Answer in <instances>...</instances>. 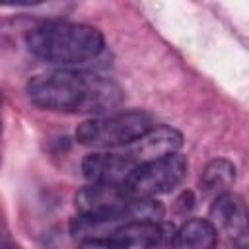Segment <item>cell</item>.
<instances>
[{
	"label": "cell",
	"mask_w": 249,
	"mask_h": 249,
	"mask_svg": "<svg viewBox=\"0 0 249 249\" xmlns=\"http://www.w3.org/2000/svg\"><path fill=\"white\" fill-rule=\"evenodd\" d=\"M78 214L109 218L117 222H132L134 196H130L121 185L89 183L74 196Z\"/></svg>",
	"instance_id": "obj_5"
},
{
	"label": "cell",
	"mask_w": 249,
	"mask_h": 249,
	"mask_svg": "<svg viewBox=\"0 0 249 249\" xmlns=\"http://www.w3.org/2000/svg\"><path fill=\"white\" fill-rule=\"evenodd\" d=\"M169 237L161 222H124L111 235L117 249H158Z\"/></svg>",
	"instance_id": "obj_8"
},
{
	"label": "cell",
	"mask_w": 249,
	"mask_h": 249,
	"mask_svg": "<svg viewBox=\"0 0 249 249\" xmlns=\"http://www.w3.org/2000/svg\"><path fill=\"white\" fill-rule=\"evenodd\" d=\"M208 222L222 231L231 233L233 237L245 235V224H247V210L245 202L235 193H222L214 198L210 210H208Z\"/></svg>",
	"instance_id": "obj_9"
},
{
	"label": "cell",
	"mask_w": 249,
	"mask_h": 249,
	"mask_svg": "<svg viewBox=\"0 0 249 249\" xmlns=\"http://www.w3.org/2000/svg\"><path fill=\"white\" fill-rule=\"evenodd\" d=\"M235 181V165L224 158H216L206 163L202 175H200V185L206 193H216L222 195L226 193Z\"/></svg>",
	"instance_id": "obj_11"
},
{
	"label": "cell",
	"mask_w": 249,
	"mask_h": 249,
	"mask_svg": "<svg viewBox=\"0 0 249 249\" xmlns=\"http://www.w3.org/2000/svg\"><path fill=\"white\" fill-rule=\"evenodd\" d=\"M25 89L33 105L70 115H105L124 99L123 88L111 78L68 68L37 74Z\"/></svg>",
	"instance_id": "obj_1"
},
{
	"label": "cell",
	"mask_w": 249,
	"mask_h": 249,
	"mask_svg": "<svg viewBox=\"0 0 249 249\" xmlns=\"http://www.w3.org/2000/svg\"><path fill=\"white\" fill-rule=\"evenodd\" d=\"M189 161L181 154H173L156 161L136 165L124 181V191L136 198H156L177 189L187 177Z\"/></svg>",
	"instance_id": "obj_4"
},
{
	"label": "cell",
	"mask_w": 249,
	"mask_h": 249,
	"mask_svg": "<svg viewBox=\"0 0 249 249\" xmlns=\"http://www.w3.org/2000/svg\"><path fill=\"white\" fill-rule=\"evenodd\" d=\"M154 126L146 111H121L91 117L78 124L76 140L89 148H124Z\"/></svg>",
	"instance_id": "obj_3"
},
{
	"label": "cell",
	"mask_w": 249,
	"mask_h": 249,
	"mask_svg": "<svg viewBox=\"0 0 249 249\" xmlns=\"http://www.w3.org/2000/svg\"><path fill=\"white\" fill-rule=\"evenodd\" d=\"M0 249H21V247L14 245V243H0Z\"/></svg>",
	"instance_id": "obj_13"
},
{
	"label": "cell",
	"mask_w": 249,
	"mask_h": 249,
	"mask_svg": "<svg viewBox=\"0 0 249 249\" xmlns=\"http://www.w3.org/2000/svg\"><path fill=\"white\" fill-rule=\"evenodd\" d=\"M183 146V134L167 124H154L140 138L123 148V156L136 167L140 163L156 161L173 154H179Z\"/></svg>",
	"instance_id": "obj_6"
},
{
	"label": "cell",
	"mask_w": 249,
	"mask_h": 249,
	"mask_svg": "<svg viewBox=\"0 0 249 249\" xmlns=\"http://www.w3.org/2000/svg\"><path fill=\"white\" fill-rule=\"evenodd\" d=\"M80 249H117V247L107 237V239H86V241H82Z\"/></svg>",
	"instance_id": "obj_12"
},
{
	"label": "cell",
	"mask_w": 249,
	"mask_h": 249,
	"mask_svg": "<svg viewBox=\"0 0 249 249\" xmlns=\"http://www.w3.org/2000/svg\"><path fill=\"white\" fill-rule=\"evenodd\" d=\"M218 231L204 218H191L171 237V249H216Z\"/></svg>",
	"instance_id": "obj_10"
},
{
	"label": "cell",
	"mask_w": 249,
	"mask_h": 249,
	"mask_svg": "<svg viewBox=\"0 0 249 249\" xmlns=\"http://www.w3.org/2000/svg\"><path fill=\"white\" fill-rule=\"evenodd\" d=\"M0 132H2V109H0Z\"/></svg>",
	"instance_id": "obj_14"
},
{
	"label": "cell",
	"mask_w": 249,
	"mask_h": 249,
	"mask_svg": "<svg viewBox=\"0 0 249 249\" xmlns=\"http://www.w3.org/2000/svg\"><path fill=\"white\" fill-rule=\"evenodd\" d=\"M105 47L103 33L88 23L47 21L27 33V49L53 64H80L95 58Z\"/></svg>",
	"instance_id": "obj_2"
},
{
	"label": "cell",
	"mask_w": 249,
	"mask_h": 249,
	"mask_svg": "<svg viewBox=\"0 0 249 249\" xmlns=\"http://www.w3.org/2000/svg\"><path fill=\"white\" fill-rule=\"evenodd\" d=\"M239 249H247V247H245V245H243V247H239Z\"/></svg>",
	"instance_id": "obj_15"
},
{
	"label": "cell",
	"mask_w": 249,
	"mask_h": 249,
	"mask_svg": "<svg viewBox=\"0 0 249 249\" xmlns=\"http://www.w3.org/2000/svg\"><path fill=\"white\" fill-rule=\"evenodd\" d=\"M134 165L121 152H91L82 160L84 177L89 183L124 185Z\"/></svg>",
	"instance_id": "obj_7"
}]
</instances>
